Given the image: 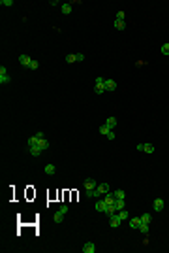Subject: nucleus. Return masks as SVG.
<instances>
[{
  "label": "nucleus",
  "instance_id": "nucleus-23",
  "mask_svg": "<svg viewBox=\"0 0 169 253\" xmlns=\"http://www.w3.org/2000/svg\"><path fill=\"white\" fill-rule=\"evenodd\" d=\"M66 63H77V57H75V53H70V55H66Z\"/></svg>",
  "mask_w": 169,
  "mask_h": 253
},
{
  "label": "nucleus",
  "instance_id": "nucleus-2",
  "mask_svg": "<svg viewBox=\"0 0 169 253\" xmlns=\"http://www.w3.org/2000/svg\"><path fill=\"white\" fill-rule=\"evenodd\" d=\"M94 89L98 95H103L105 93V77H96L94 79Z\"/></svg>",
  "mask_w": 169,
  "mask_h": 253
},
{
  "label": "nucleus",
  "instance_id": "nucleus-17",
  "mask_svg": "<svg viewBox=\"0 0 169 253\" xmlns=\"http://www.w3.org/2000/svg\"><path fill=\"white\" fill-rule=\"evenodd\" d=\"M60 11H62L64 15H70L71 13V4H62L60 6Z\"/></svg>",
  "mask_w": 169,
  "mask_h": 253
},
{
  "label": "nucleus",
  "instance_id": "nucleus-19",
  "mask_svg": "<svg viewBox=\"0 0 169 253\" xmlns=\"http://www.w3.org/2000/svg\"><path fill=\"white\" fill-rule=\"evenodd\" d=\"M115 28H116V30H124V28H126V21H116V19H115Z\"/></svg>",
  "mask_w": 169,
  "mask_h": 253
},
{
  "label": "nucleus",
  "instance_id": "nucleus-11",
  "mask_svg": "<svg viewBox=\"0 0 169 253\" xmlns=\"http://www.w3.org/2000/svg\"><path fill=\"white\" fill-rule=\"evenodd\" d=\"M152 204H154V212H162L164 210V198H156Z\"/></svg>",
  "mask_w": 169,
  "mask_h": 253
},
{
  "label": "nucleus",
  "instance_id": "nucleus-33",
  "mask_svg": "<svg viewBox=\"0 0 169 253\" xmlns=\"http://www.w3.org/2000/svg\"><path fill=\"white\" fill-rule=\"evenodd\" d=\"M107 138H109V140H115V132L111 131V132H109V134H107Z\"/></svg>",
  "mask_w": 169,
  "mask_h": 253
},
{
  "label": "nucleus",
  "instance_id": "nucleus-34",
  "mask_svg": "<svg viewBox=\"0 0 169 253\" xmlns=\"http://www.w3.org/2000/svg\"><path fill=\"white\" fill-rule=\"evenodd\" d=\"M167 44H169V42H167Z\"/></svg>",
  "mask_w": 169,
  "mask_h": 253
},
{
  "label": "nucleus",
  "instance_id": "nucleus-22",
  "mask_svg": "<svg viewBox=\"0 0 169 253\" xmlns=\"http://www.w3.org/2000/svg\"><path fill=\"white\" fill-rule=\"evenodd\" d=\"M118 217H120V219H122V221H126V219H128V217H130V213H128V210H120V212H118Z\"/></svg>",
  "mask_w": 169,
  "mask_h": 253
},
{
  "label": "nucleus",
  "instance_id": "nucleus-30",
  "mask_svg": "<svg viewBox=\"0 0 169 253\" xmlns=\"http://www.w3.org/2000/svg\"><path fill=\"white\" fill-rule=\"evenodd\" d=\"M116 21H124V11H116Z\"/></svg>",
  "mask_w": 169,
  "mask_h": 253
},
{
  "label": "nucleus",
  "instance_id": "nucleus-7",
  "mask_svg": "<svg viewBox=\"0 0 169 253\" xmlns=\"http://www.w3.org/2000/svg\"><path fill=\"white\" fill-rule=\"evenodd\" d=\"M30 63H32V59L28 57V55H21V57H19V64H21V66L28 68V66H30Z\"/></svg>",
  "mask_w": 169,
  "mask_h": 253
},
{
  "label": "nucleus",
  "instance_id": "nucleus-14",
  "mask_svg": "<svg viewBox=\"0 0 169 253\" xmlns=\"http://www.w3.org/2000/svg\"><path fill=\"white\" fill-rule=\"evenodd\" d=\"M124 198H116L115 200V208H116V212H120V210H124Z\"/></svg>",
  "mask_w": 169,
  "mask_h": 253
},
{
  "label": "nucleus",
  "instance_id": "nucleus-18",
  "mask_svg": "<svg viewBox=\"0 0 169 253\" xmlns=\"http://www.w3.org/2000/svg\"><path fill=\"white\" fill-rule=\"evenodd\" d=\"M105 125H107V126H109V129L113 131V126H116V117H107Z\"/></svg>",
  "mask_w": 169,
  "mask_h": 253
},
{
  "label": "nucleus",
  "instance_id": "nucleus-3",
  "mask_svg": "<svg viewBox=\"0 0 169 253\" xmlns=\"http://www.w3.org/2000/svg\"><path fill=\"white\" fill-rule=\"evenodd\" d=\"M34 136L38 138V144H40L41 151H45V149L49 147V142H47V138H45V134H43V132H38V134H34Z\"/></svg>",
  "mask_w": 169,
  "mask_h": 253
},
{
  "label": "nucleus",
  "instance_id": "nucleus-6",
  "mask_svg": "<svg viewBox=\"0 0 169 253\" xmlns=\"http://www.w3.org/2000/svg\"><path fill=\"white\" fill-rule=\"evenodd\" d=\"M109 217H111V221H109V225H111L113 229H116V227H118L120 223H122V219L118 217V212H116V213H113V215H109Z\"/></svg>",
  "mask_w": 169,
  "mask_h": 253
},
{
  "label": "nucleus",
  "instance_id": "nucleus-13",
  "mask_svg": "<svg viewBox=\"0 0 169 253\" xmlns=\"http://www.w3.org/2000/svg\"><path fill=\"white\" fill-rule=\"evenodd\" d=\"M43 172L45 174H55V172H57V166H55V164H45V168H43Z\"/></svg>",
  "mask_w": 169,
  "mask_h": 253
},
{
  "label": "nucleus",
  "instance_id": "nucleus-12",
  "mask_svg": "<svg viewBox=\"0 0 169 253\" xmlns=\"http://www.w3.org/2000/svg\"><path fill=\"white\" fill-rule=\"evenodd\" d=\"M115 89H116L115 79H105V91H115Z\"/></svg>",
  "mask_w": 169,
  "mask_h": 253
},
{
  "label": "nucleus",
  "instance_id": "nucleus-9",
  "mask_svg": "<svg viewBox=\"0 0 169 253\" xmlns=\"http://www.w3.org/2000/svg\"><path fill=\"white\" fill-rule=\"evenodd\" d=\"M96 251V246H94V242H86V244L83 246V253H94Z\"/></svg>",
  "mask_w": 169,
  "mask_h": 253
},
{
  "label": "nucleus",
  "instance_id": "nucleus-26",
  "mask_svg": "<svg viewBox=\"0 0 169 253\" xmlns=\"http://www.w3.org/2000/svg\"><path fill=\"white\" fill-rule=\"evenodd\" d=\"M150 219H152L150 213H143V215H141V221L143 223H150Z\"/></svg>",
  "mask_w": 169,
  "mask_h": 253
},
{
  "label": "nucleus",
  "instance_id": "nucleus-20",
  "mask_svg": "<svg viewBox=\"0 0 169 253\" xmlns=\"http://www.w3.org/2000/svg\"><path fill=\"white\" fill-rule=\"evenodd\" d=\"M64 215H66V213H62V212H60V210H58V212L55 213V223H62Z\"/></svg>",
  "mask_w": 169,
  "mask_h": 253
},
{
  "label": "nucleus",
  "instance_id": "nucleus-15",
  "mask_svg": "<svg viewBox=\"0 0 169 253\" xmlns=\"http://www.w3.org/2000/svg\"><path fill=\"white\" fill-rule=\"evenodd\" d=\"M96 189H98L102 194H105V193H109V183H100V185L96 187Z\"/></svg>",
  "mask_w": 169,
  "mask_h": 253
},
{
  "label": "nucleus",
  "instance_id": "nucleus-10",
  "mask_svg": "<svg viewBox=\"0 0 169 253\" xmlns=\"http://www.w3.org/2000/svg\"><path fill=\"white\" fill-rule=\"evenodd\" d=\"M141 217H132V219H130V227H132V229H139V227H141Z\"/></svg>",
  "mask_w": 169,
  "mask_h": 253
},
{
  "label": "nucleus",
  "instance_id": "nucleus-25",
  "mask_svg": "<svg viewBox=\"0 0 169 253\" xmlns=\"http://www.w3.org/2000/svg\"><path fill=\"white\" fill-rule=\"evenodd\" d=\"M38 68H40V63H38L36 59H32V63H30V66H28V70H38Z\"/></svg>",
  "mask_w": 169,
  "mask_h": 253
},
{
  "label": "nucleus",
  "instance_id": "nucleus-16",
  "mask_svg": "<svg viewBox=\"0 0 169 253\" xmlns=\"http://www.w3.org/2000/svg\"><path fill=\"white\" fill-rule=\"evenodd\" d=\"M143 151H145V153H154V145H152L150 142H147V144H143Z\"/></svg>",
  "mask_w": 169,
  "mask_h": 253
},
{
  "label": "nucleus",
  "instance_id": "nucleus-8",
  "mask_svg": "<svg viewBox=\"0 0 169 253\" xmlns=\"http://www.w3.org/2000/svg\"><path fill=\"white\" fill-rule=\"evenodd\" d=\"M96 212H100V213H105V208H107V204H105V200H100L98 198V202H96Z\"/></svg>",
  "mask_w": 169,
  "mask_h": 253
},
{
  "label": "nucleus",
  "instance_id": "nucleus-21",
  "mask_svg": "<svg viewBox=\"0 0 169 253\" xmlns=\"http://www.w3.org/2000/svg\"><path fill=\"white\" fill-rule=\"evenodd\" d=\"M109 132H111V129H109V126L105 125V123H103L102 126H100V134H103V136H107L109 134Z\"/></svg>",
  "mask_w": 169,
  "mask_h": 253
},
{
  "label": "nucleus",
  "instance_id": "nucleus-24",
  "mask_svg": "<svg viewBox=\"0 0 169 253\" xmlns=\"http://www.w3.org/2000/svg\"><path fill=\"white\" fill-rule=\"evenodd\" d=\"M113 193H115V198H126V194H124L122 189H116V191H113Z\"/></svg>",
  "mask_w": 169,
  "mask_h": 253
},
{
  "label": "nucleus",
  "instance_id": "nucleus-29",
  "mask_svg": "<svg viewBox=\"0 0 169 253\" xmlns=\"http://www.w3.org/2000/svg\"><path fill=\"white\" fill-rule=\"evenodd\" d=\"M139 231L147 234V232H148V223H141V227H139Z\"/></svg>",
  "mask_w": 169,
  "mask_h": 253
},
{
  "label": "nucleus",
  "instance_id": "nucleus-27",
  "mask_svg": "<svg viewBox=\"0 0 169 253\" xmlns=\"http://www.w3.org/2000/svg\"><path fill=\"white\" fill-rule=\"evenodd\" d=\"M0 6H4V8H9V6H13V0H0Z\"/></svg>",
  "mask_w": 169,
  "mask_h": 253
},
{
  "label": "nucleus",
  "instance_id": "nucleus-5",
  "mask_svg": "<svg viewBox=\"0 0 169 253\" xmlns=\"http://www.w3.org/2000/svg\"><path fill=\"white\" fill-rule=\"evenodd\" d=\"M83 187H84L86 191H88V189H96V187H98V183L94 181V178H86V180L83 181Z\"/></svg>",
  "mask_w": 169,
  "mask_h": 253
},
{
  "label": "nucleus",
  "instance_id": "nucleus-28",
  "mask_svg": "<svg viewBox=\"0 0 169 253\" xmlns=\"http://www.w3.org/2000/svg\"><path fill=\"white\" fill-rule=\"evenodd\" d=\"M160 51H162V55H169V44H164Z\"/></svg>",
  "mask_w": 169,
  "mask_h": 253
},
{
  "label": "nucleus",
  "instance_id": "nucleus-1",
  "mask_svg": "<svg viewBox=\"0 0 169 253\" xmlns=\"http://www.w3.org/2000/svg\"><path fill=\"white\" fill-rule=\"evenodd\" d=\"M28 151H30L34 157H38V155L41 153V147H40V144H38V138H36V136H30V138H28Z\"/></svg>",
  "mask_w": 169,
  "mask_h": 253
},
{
  "label": "nucleus",
  "instance_id": "nucleus-32",
  "mask_svg": "<svg viewBox=\"0 0 169 253\" xmlns=\"http://www.w3.org/2000/svg\"><path fill=\"white\" fill-rule=\"evenodd\" d=\"M60 212H62V213H68V206H66V204H62V206H60Z\"/></svg>",
  "mask_w": 169,
  "mask_h": 253
},
{
  "label": "nucleus",
  "instance_id": "nucleus-31",
  "mask_svg": "<svg viewBox=\"0 0 169 253\" xmlns=\"http://www.w3.org/2000/svg\"><path fill=\"white\" fill-rule=\"evenodd\" d=\"M75 57H77V63H83V61H84V55L83 53H75Z\"/></svg>",
  "mask_w": 169,
  "mask_h": 253
},
{
  "label": "nucleus",
  "instance_id": "nucleus-4",
  "mask_svg": "<svg viewBox=\"0 0 169 253\" xmlns=\"http://www.w3.org/2000/svg\"><path fill=\"white\" fill-rule=\"evenodd\" d=\"M0 83L2 85L9 83V74H8V68L6 66H0Z\"/></svg>",
  "mask_w": 169,
  "mask_h": 253
}]
</instances>
